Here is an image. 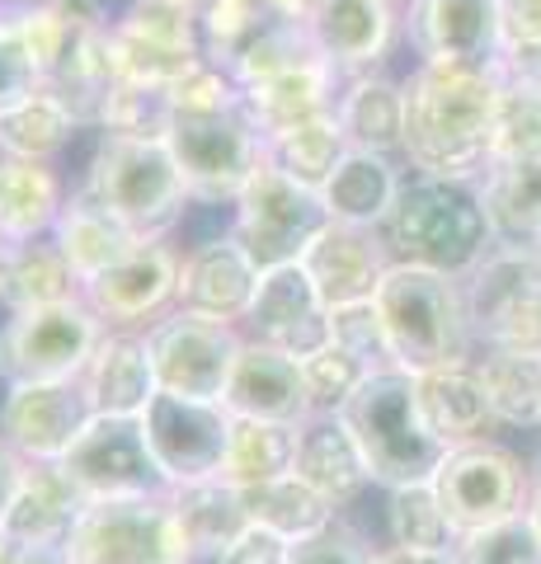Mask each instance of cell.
Returning a JSON list of instances; mask_svg holds the SVG:
<instances>
[{
  "label": "cell",
  "instance_id": "6da1fadb",
  "mask_svg": "<svg viewBox=\"0 0 541 564\" xmlns=\"http://www.w3.org/2000/svg\"><path fill=\"white\" fill-rule=\"evenodd\" d=\"M499 85V70L490 66L414 62L405 76V170L480 184L490 174Z\"/></svg>",
  "mask_w": 541,
  "mask_h": 564
},
{
  "label": "cell",
  "instance_id": "7a4b0ae2",
  "mask_svg": "<svg viewBox=\"0 0 541 564\" xmlns=\"http://www.w3.org/2000/svg\"><path fill=\"white\" fill-rule=\"evenodd\" d=\"M76 188L109 207L142 240H184L194 193L165 132H90Z\"/></svg>",
  "mask_w": 541,
  "mask_h": 564
},
{
  "label": "cell",
  "instance_id": "3957f363",
  "mask_svg": "<svg viewBox=\"0 0 541 564\" xmlns=\"http://www.w3.org/2000/svg\"><path fill=\"white\" fill-rule=\"evenodd\" d=\"M381 240L396 263H419L447 278H466L499 245L480 184L433 174H405L391 217L381 221Z\"/></svg>",
  "mask_w": 541,
  "mask_h": 564
},
{
  "label": "cell",
  "instance_id": "277c9868",
  "mask_svg": "<svg viewBox=\"0 0 541 564\" xmlns=\"http://www.w3.org/2000/svg\"><path fill=\"white\" fill-rule=\"evenodd\" d=\"M372 306L381 315L391 362L400 372H433V367L470 362L480 348L466 315L462 278L391 259L387 278L377 282Z\"/></svg>",
  "mask_w": 541,
  "mask_h": 564
},
{
  "label": "cell",
  "instance_id": "5b68a950",
  "mask_svg": "<svg viewBox=\"0 0 541 564\" xmlns=\"http://www.w3.org/2000/svg\"><path fill=\"white\" fill-rule=\"evenodd\" d=\"M344 429L368 462L372 489H405V485H433L447 447L429 433L424 414L414 400V372L400 367H377L339 410Z\"/></svg>",
  "mask_w": 541,
  "mask_h": 564
},
{
  "label": "cell",
  "instance_id": "8992f818",
  "mask_svg": "<svg viewBox=\"0 0 541 564\" xmlns=\"http://www.w3.org/2000/svg\"><path fill=\"white\" fill-rule=\"evenodd\" d=\"M66 564H198L170 489L90 499L66 536Z\"/></svg>",
  "mask_w": 541,
  "mask_h": 564
},
{
  "label": "cell",
  "instance_id": "52a82bcc",
  "mask_svg": "<svg viewBox=\"0 0 541 564\" xmlns=\"http://www.w3.org/2000/svg\"><path fill=\"white\" fill-rule=\"evenodd\" d=\"M165 141L184 170L194 207L203 212H226L250 184V174L264 165V132L255 128L246 104L221 113H170Z\"/></svg>",
  "mask_w": 541,
  "mask_h": 564
},
{
  "label": "cell",
  "instance_id": "ba28073f",
  "mask_svg": "<svg viewBox=\"0 0 541 564\" xmlns=\"http://www.w3.org/2000/svg\"><path fill=\"white\" fill-rule=\"evenodd\" d=\"M104 334L109 329L85 296L29 311H0V386L80 381Z\"/></svg>",
  "mask_w": 541,
  "mask_h": 564
},
{
  "label": "cell",
  "instance_id": "9c48e42d",
  "mask_svg": "<svg viewBox=\"0 0 541 564\" xmlns=\"http://www.w3.org/2000/svg\"><path fill=\"white\" fill-rule=\"evenodd\" d=\"M325 221H329V212L321 203V193L296 184L269 155L250 174V184L236 193V203L226 207V226L259 259V269L296 263L306 254V245L325 231Z\"/></svg>",
  "mask_w": 541,
  "mask_h": 564
},
{
  "label": "cell",
  "instance_id": "30bf717a",
  "mask_svg": "<svg viewBox=\"0 0 541 564\" xmlns=\"http://www.w3.org/2000/svg\"><path fill=\"white\" fill-rule=\"evenodd\" d=\"M466 315L480 348L541 352V254L528 245H495L462 278Z\"/></svg>",
  "mask_w": 541,
  "mask_h": 564
},
{
  "label": "cell",
  "instance_id": "8fae6325",
  "mask_svg": "<svg viewBox=\"0 0 541 564\" xmlns=\"http://www.w3.org/2000/svg\"><path fill=\"white\" fill-rule=\"evenodd\" d=\"M109 57L118 80L170 90L184 70L207 57L198 10L170 6V0H123L109 14Z\"/></svg>",
  "mask_w": 541,
  "mask_h": 564
},
{
  "label": "cell",
  "instance_id": "7c38bea8",
  "mask_svg": "<svg viewBox=\"0 0 541 564\" xmlns=\"http://www.w3.org/2000/svg\"><path fill=\"white\" fill-rule=\"evenodd\" d=\"M433 494H439L447 522L457 527V536H466L528 513V470L509 447H499L495 437H480V443L452 447L443 456L439 475H433Z\"/></svg>",
  "mask_w": 541,
  "mask_h": 564
},
{
  "label": "cell",
  "instance_id": "4fadbf2b",
  "mask_svg": "<svg viewBox=\"0 0 541 564\" xmlns=\"http://www.w3.org/2000/svg\"><path fill=\"white\" fill-rule=\"evenodd\" d=\"M147 344H151L161 391L221 404L246 334L236 325H217V321H198V315H188V311H170L147 329Z\"/></svg>",
  "mask_w": 541,
  "mask_h": 564
},
{
  "label": "cell",
  "instance_id": "5bb4252c",
  "mask_svg": "<svg viewBox=\"0 0 541 564\" xmlns=\"http://www.w3.org/2000/svg\"><path fill=\"white\" fill-rule=\"evenodd\" d=\"M231 429H236V419L226 404L184 400V395H170V391L155 395L142 414V433L151 443L155 466H161L165 489L217 480L226 447H231Z\"/></svg>",
  "mask_w": 541,
  "mask_h": 564
},
{
  "label": "cell",
  "instance_id": "9a60e30c",
  "mask_svg": "<svg viewBox=\"0 0 541 564\" xmlns=\"http://www.w3.org/2000/svg\"><path fill=\"white\" fill-rule=\"evenodd\" d=\"M259 273H264L259 259L236 240L226 221L203 236H188L180 240V296H174V311L240 329L250 315Z\"/></svg>",
  "mask_w": 541,
  "mask_h": 564
},
{
  "label": "cell",
  "instance_id": "2e32d148",
  "mask_svg": "<svg viewBox=\"0 0 541 564\" xmlns=\"http://www.w3.org/2000/svg\"><path fill=\"white\" fill-rule=\"evenodd\" d=\"M57 466L66 470V480L85 494V503L90 499H132V494L165 489L161 466H155L151 443L142 433V419L95 414Z\"/></svg>",
  "mask_w": 541,
  "mask_h": 564
},
{
  "label": "cell",
  "instance_id": "e0dca14e",
  "mask_svg": "<svg viewBox=\"0 0 541 564\" xmlns=\"http://www.w3.org/2000/svg\"><path fill=\"white\" fill-rule=\"evenodd\" d=\"M95 419L85 381H14L0 386V437L29 466H57Z\"/></svg>",
  "mask_w": 541,
  "mask_h": 564
},
{
  "label": "cell",
  "instance_id": "ac0fdd59",
  "mask_svg": "<svg viewBox=\"0 0 541 564\" xmlns=\"http://www.w3.org/2000/svg\"><path fill=\"white\" fill-rule=\"evenodd\" d=\"M80 296L104 329H151L180 296V240H137L132 254L85 282Z\"/></svg>",
  "mask_w": 541,
  "mask_h": 564
},
{
  "label": "cell",
  "instance_id": "d6986e66",
  "mask_svg": "<svg viewBox=\"0 0 541 564\" xmlns=\"http://www.w3.org/2000/svg\"><path fill=\"white\" fill-rule=\"evenodd\" d=\"M405 0H321L306 14L311 47L339 70V76H368L391 62V47L405 33L400 20Z\"/></svg>",
  "mask_w": 541,
  "mask_h": 564
},
{
  "label": "cell",
  "instance_id": "ffe728a7",
  "mask_svg": "<svg viewBox=\"0 0 541 564\" xmlns=\"http://www.w3.org/2000/svg\"><path fill=\"white\" fill-rule=\"evenodd\" d=\"M405 39L419 62H466L499 70V0H405Z\"/></svg>",
  "mask_w": 541,
  "mask_h": 564
},
{
  "label": "cell",
  "instance_id": "44dd1931",
  "mask_svg": "<svg viewBox=\"0 0 541 564\" xmlns=\"http://www.w3.org/2000/svg\"><path fill=\"white\" fill-rule=\"evenodd\" d=\"M240 334L269 348H283L292 358H306V352L329 344V306L321 302L316 282L306 278L302 263H278V269L259 273Z\"/></svg>",
  "mask_w": 541,
  "mask_h": 564
},
{
  "label": "cell",
  "instance_id": "7402d4cb",
  "mask_svg": "<svg viewBox=\"0 0 541 564\" xmlns=\"http://www.w3.org/2000/svg\"><path fill=\"white\" fill-rule=\"evenodd\" d=\"M306 269V278L316 282L321 302L329 311L358 306L377 296V282L391 269V250L381 231H363V226L325 221V231L306 245V254L296 259Z\"/></svg>",
  "mask_w": 541,
  "mask_h": 564
},
{
  "label": "cell",
  "instance_id": "603a6c76",
  "mask_svg": "<svg viewBox=\"0 0 541 564\" xmlns=\"http://www.w3.org/2000/svg\"><path fill=\"white\" fill-rule=\"evenodd\" d=\"M292 475L311 485L325 503H335L339 513L354 508L363 494L372 489L368 462L354 443V433L344 429L339 414H306L296 423V452H292Z\"/></svg>",
  "mask_w": 541,
  "mask_h": 564
},
{
  "label": "cell",
  "instance_id": "cb8c5ba5",
  "mask_svg": "<svg viewBox=\"0 0 541 564\" xmlns=\"http://www.w3.org/2000/svg\"><path fill=\"white\" fill-rule=\"evenodd\" d=\"M226 410L231 419H273V423H302L306 386H302V358L283 348H269L259 339L240 344L231 386H226Z\"/></svg>",
  "mask_w": 541,
  "mask_h": 564
},
{
  "label": "cell",
  "instance_id": "d4e9b609",
  "mask_svg": "<svg viewBox=\"0 0 541 564\" xmlns=\"http://www.w3.org/2000/svg\"><path fill=\"white\" fill-rule=\"evenodd\" d=\"M80 381H85V395H90L95 414L142 419L147 404L161 395L147 329H109L99 339L95 358H90V367H85Z\"/></svg>",
  "mask_w": 541,
  "mask_h": 564
},
{
  "label": "cell",
  "instance_id": "484cf974",
  "mask_svg": "<svg viewBox=\"0 0 541 564\" xmlns=\"http://www.w3.org/2000/svg\"><path fill=\"white\" fill-rule=\"evenodd\" d=\"M414 400H419V414H424L429 433L447 452L480 443V437H490L499 429L490 395H485V381L476 372V358L433 367V372H414Z\"/></svg>",
  "mask_w": 541,
  "mask_h": 564
},
{
  "label": "cell",
  "instance_id": "4316f807",
  "mask_svg": "<svg viewBox=\"0 0 541 564\" xmlns=\"http://www.w3.org/2000/svg\"><path fill=\"white\" fill-rule=\"evenodd\" d=\"M405 161L400 155H381V151H358L348 147L344 161L321 188V203L329 212V221L344 226H363V231H381V221L391 217V207L405 184Z\"/></svg>",
  "mask_w": 541,
  "mask_h": 564
},
{
  "label": "cell",
  "instance_id": "83f0119b",
  "mask_svg": "<svg viewBox=\"0 0 541 564\" xmlns=\"http://www.w3.org/2000/svg\"><path fill=\"white\" fill-rule=\"evenodd\" d=\"M72 188L76 180H66L62 165L0 155V240L24 245V240L52 236Z\"/></svg>",
  "mask_w": 541,
  "mask_h": 564
},
{
  "label": "cell",
  "instance_id": "f1b7e54d",
  "mask_svg": "<svg viewBox=\"0 0 541 564\" xmlns=\"http://www.w3.org/2000/svg\"><path fill=\"white\" fill-rule=\"evenodd\" d=\"M339 85L344 76L329 66L321 52H311L296 66L278 70L273 80L264 85H250L246 90V109L255 118V128L273 137L283 128H296L306 118H321V113H335V99H339Z\"/></svg>",
  "mask_w": 541,
  "mask_h": 564
},
{
  "label": "cell",
  "instance_id": "f546056e",
  "mask_svg": "<svg viewBox=\"0 0 541 564\" xmlns=\"http://www.w3.org/2000/svg\"><path fill=\"white\" fill-rule=\"evenodd\" d=\"M335 118L348 147L400 155L405 147V76H391L387 66L368 70V76H348L339 85Z\"/></svg>",
  "mask_w": 541,
  "mask_h": 564
},
{
  "label": "cell",
  "instance_id": "4dcf8cb0",
  "mask_svg": "<svg viewBox=\"0 0 541 564\" xmlns=\"http://www.w3.org/2000/svg\"><path fill=\"white\" fill-rule=\"evenodd\" d=\"M52 240H57V250L66 254V263L76 269L80 288H85V282H95L99 273H109L118 259H128L142 236H132L128 226L118 221L109 207H99L85 188H72L57 226H52Z\"/></svg>",
  "mask_w": 541,
  "mask_h": 564
},
{
  "label": "cell",
  "instance_id": "1f68e13d",
  "mask_svg": "<svg viewBox=\"0 0 541 564\" xmlns=\"http://www.w3.org/2000/svg\"><path fill=\"white\" fill-rule=\"evenodd\" d=\"M80 508H85V494L66 480L62 466H29L0 527H6V536L14 545H66Z\"/></svg>",
  "mask_w": 541,
  "mask_h": 564
},
{
  "label": "cell",
  "instance_id": "d6a6232c",
  "mask_svg": "<svg viewBox=\"0 0 541 564\" xmlns=\"http://www.w3.org/2000/svg\"><path fill=\"white\" fill-rule=\"evenodd\" d=\"M85 137V122L57 90L39 85L20 104L0 109V155H20V161H52L62 165V155Z\"/></svg>",
  "mask_w": 541,
  "mask_h": 564
},
{
  "label": "cell",
  "instance_id": "836d02e7",
  "mask_svg": "<svg viewBox=\"0 0 541 564\" xmlns=\"http://www.w3.org/2000/svg\"><path fill=\"white\" fill-rule=\"evenodd\" d=\"M72 296H80V278L52 236L6 245V259H0V311L52 306V302H72Z\"/></svg>",
  "mask_w": 541,
  "mask_h": 564
},
{
  "label": "cell",
  "instance_id": "e575fe53",
  "mask_svg": "<svg viewBox=\"0 0 541 564\" xmlns=\"http://www.w3.org/2000/svg\"><path fill=\"white\" fill-rule=\"evenodd\" d=\"M476 372L499 429H541V352L476 348Z\"/></svg>",
  "mask_w": 541,
  "mask_h": 564
},
{
  "label": "cell",
  "instance_id": "d590c367",
  "mask_svg": "<svg viewBox=\"0 0 541 564\" xmlns=\"http://www.w3.org/2000/svg\"><path fill=\"white\" fill-rule=\"evenodd\" d=\"M170 499H174V513H180L188 541H194V551H198V564H207L217 551H226V545L250 527L246 494L226 480L180 485V489H170Z\"/></svg>",
  "mask_w": 541,
  "mask_h": 564
},
{
  "label": "cell",
  "instance_id": "8d00e7d4",
  "mask_svg": "<svg viewBox=\"0 0 541 564\" xmlns=\"http://www.w3.org/2000/svg\"><path fill=\"white\" fill-rule=\"evenodd\" d=\"M480 198L490 212L499 245H532L541 240V155L518 165H495L480 180Z\"/></svg>",
  "mask_w": 541,
  "mask_h": 564
},
{
  "label": "cell",
  "instance_id": "74e56055",
  "mask_svg": "<svg viewBox=\"0 0 541 564\" xmlns=\"http://www.w3.org/2000/svg\"><path fill=\"white\" fill-rule=\"evenodd\" d=\"M292 452H296V423H273V419H236L231 429V447L217 480L236 485V489H259L292 475Z\"/></svg>",
  "mask_w": 541,
  "mask_h": 564
},
{
  "label": "cell",
  "instance_id": "f35d334b",
  "mask_svg": "<svg viewBox=\"0 0 541 564\" xmlns=\"http://www.w3.org/2000/svg\"><path fill=\"white\" fill-rule=\"evenodd\" d=\"M246 494V508H250V522L269 527V532H278L288 545L306 541L325 532V527H335L344 513L335 503H325L316 489L302 485L296 475H278V480L259 485V489H240Z\"/></svg>",
  "mask_w": 541,
  "mask_h": 564
},
{
  "label": "cell",
  "instance_id": "ab89813d",
  "mask_svg": "<svg viewBox=\"0 0 541 564\" xmlns=\"http://www.w3.org/2000/svg\"><path fill=\"white\" fill-rule=\"evenodd\" d=\"M344 151H348V137H344L335 113L306 118V122H296V128H283V132L264 137V155H269V161L278 170H288L296 184H306L316 193L325 188V180L344 161Z\"/></svg>",
  "mask_w": 541,
  "mask_h": 564
},
{
  "label": "cell",
  "instance_id": "60d3db41",
  "mask_svg": "<svg viewBox=\"0 0 541 564\" xmlns=\"http://www.w3.org/2000/svg\"><path fill=\"white\" fill-rule=\"evenodd\" d=\"M387 541L391 545H410V551H443L452 555L457 545V527L447 522L433 485H405V489H387Z\"/></svg>",
  "mask_w": 541,
  "mask_h": 564
},
{
  "label": "cell",
  "instance_id": "b9f144b4",
  "mask_svg": "<svg viewBox=\"0 0 541 564\" xmlns=\"http://www.w3.org/2000/svg\"><path fill=\"white\" fill-rule=\"evenodd\" d=\"M504 80V76H499ZM541 155V85L504 80L495 104V137H490V170L518 165Z\"/></svg>",
  "mask_w": 541,
  "mask_h": 564
},
{
  "label": "cell",
  "instance_id": "7bdbcfd3",
  "mask_svg": "<svg viewBox=\"0 0 541 564\" xmlns=\"http://www.w3.org/2000/svg\"><path fill=\"white\" fill-rule=\"evenodd\" d=\"M311 33L302 20H283V14H273V20L255 33V39L236 52L231 62H226V70L240 80V90H250V85H264L273 80L278 70L296 66L302 57H311Z\"/></svg>",
  "mask_w": 541,
  "mask_h": 564
},
{
  "label": "cell",
  "instance_id": "ee69618b",
  "mask_svg": "<svg viewBox=\"0 0 541 564\" xmlns=\"http://www.w3.org/2000/svg\"><path fill=\"white\" fill-rule=\"evenodd\" d=\"M372 367L354 358L344 344H321L316 352H306L302 358V386H306V410L311 414H339L348 395L358 391L363 381H368Z\"/></svg>",
  "mask_w": 541,
  "mask_h": 564
},
{
  "label": "cell",
  "instance_id": "f6af8a7d",
  "mask_svg": "<svg viewBox=\"0 0 541 564\" xmlns=\"http://www.w3.org/2000/svg\"><path fill=\"white\" fill-rule=\"evenodd\" d=\"M452 564H541V532L528 513L504 518L480 532H466L452 545Z\"/></svg>",
  "mask_w": 541,
  "mask_h": 564
},
{
  "label": "cell",
  "instance_id": "bcb514c9",
  "mask_svg": "<svg viewBox=\"0 0 541 564\" xmlns=\"http://www.w3.org/2000/svg\"><path fill=\"white\" fill-rule=\"evenodd\" d=\"M269 0H203L198 10V29H203V47L213 62H231L240 47H246L259 29L273 20Z\"/></svg>",
  "mask_w": 541,
  "mask_h": 564
},
{
  "label": "cell",
  "instance_id": "7dc6e473",
  "mask_svg": "<svg viewBox=\"0 0 541 564\" xmlns=\"http://www.w3.org/2000/svg\"><path fill=\"white\" fill-rule=\"evenodd\" d=\"M165 90H147V85L118 80L113 95L104 99L95 132H165Z\"/></svg>",
  "mask_w": 541,
  "mask_h": 564
},
{
  "label": "cell",
  "instance_id": "c3c4849f",
  "mask_svg": "<svg viewBox=\"0 0 541 564\" xmlns=\"http://www.w3.org/2000/svg\"><path fill=\"white\" fill-rule=\"evenodd\" d=\"M329 339L344 344L354 358H363L377 372V367H396L391 362V344H387V329H381V315L372 302H358V306H339L329 311Z\"/></svg>",
  "mask_w": 541,
  "mask_h": 564
},
{
  "label": "cell",
  "instance_id": "681fc988",
  "mask_svg": "<svg viewBox=\"0 0 541 564\" xmlns=\"http://www.w3.org/2000/svg\"><path fill=\"white\" fill-rule=\"evenodd\" d=\"M39 66H33L29 47H24V33L20 20H14V6L0 0V109L20 104L24 95L39 90Z\"/></svg>",
  "mask_w": 541,
  "mask_h": 564
},
{
  "label": "cell",
  "instance_id": "f907efd6",
  "mask_svg": "<svg viewBox=\"0 0 541 564\" xmlns=\"http://www.w3.org/2000/svg\"><path fill=\"white\" fill-rule=\"evenodd\" d=\"M372 555H377V545L363 532H354L344 518L316 536L288 545V564H372Z\"/></svg>",
  "mask_w": 541,
  "mask_h": 564
},
{
  "label": "cell",
  "instance_id": "816d5d0a",
  "mask_svg": "<svg viewBox=\"0 0 541 564\" xmlns=\"http://www.w3.org/2000/svg\"><path fill=\"white\" fill-rule=\"evenodd\" d=\"M207 564H288V541L278 532H269V527L250 522L246 532L226 545V551H217Z\"/></svg>",
  "mask_w": 541,
  "mask_h": 564
},
{
  "label": "cell",
  "instance_id": "f5cc1de1",
  "mask_svg": "<svg viewBox=\"0 0 541 564\" xmlns=\"http://www.w3.org/2000/svg\"><path fill=\"white\" fill-rule=\"evenodd\" d=\"M504 14V47L541 43V0H499Z\"/></svg>",
  "mask_w": 541,
  "mask_h": 564
},
{
  "label": "cell",
  "instance_id": "db71d44e",
  "mask_svg": "<svg viewBox=\"0 0 541 564\" xmlns=\"http://www.w3.org/2000/svg\"><path fill=\"white\" fill-rule=\"evenodd\" d=\"M24 475H29V462L0 437V522H6L14 494H20V485H24Z\"/></svg>",
  "mask_w": 541,
  "mask_h": 564
},
{
  "label": "cell",
  "instance_id": "11a10c76",
  "mask_svg": "<svg viewBox=\"0 0 541 564\" xmlns=\"http://www.w3.org/2000/svg\"><path fill=\"white\" fill-rule=\"evenodd\" d=\"M372 564H452V555L443 551H410V545H377Z\"/></svg>",
  "mask_w": 541,
  "mask_h": 564
},
{
  "label": "cell",
  "instance_id": "9f6ffc18",
  "mask_svg": "<svg viewBox=\"0 0 541 564\" xmlns=\"http://www.w3.org/2000/svg\"><path fill=\"white\" fill-rule=\"evenodd\" d=\"M14 564H66V551L62 545H20Z\"/></svg>",
  "mask_w": 541,
  "mask_h": 564
},
{
  "label": "cell",
  "instance_id": "6f0895ef",
  "mask_svg": "<svg viewBox=\"0 0 541 564\" xmlns=\"http://www.w3.org/2000/svg\"><path fill=\"white\" fill-rule=\"evenodd\" d=\"M528 518H532V527L541 532V456H537L532 470H528Z\"/></svg>",
  "mask_w": 541,
  "mask_h": 564
},
{
  "label": "cell",
  "instance_id": "680465c9",
  "mask_svg": "<svg viewBox=\"0 0 541 564\" xmlns=\"http://www.w3.org/2000/svg\"><path fill=\"white\" fill-rule=\"evenodd\" d=\"M269 6H273L278 14H283V20H302V24H306V14L316 10L321 0H269Z\"/></svg>",
  "mask_w": 541,
  "mask_h": 564
},
{
  "label": "cell",
  "instance_id": "91938a15",
  "mask_svg": "<svg viewBox=\"0 0 541 564\" xmlns=\"http://www.w3.org/2000/svg\"><path fill=\"white\" fill-rule=\"evenodd\" d=\"M14 551H20V545H14V541L6 536V527H0V564H14Z\"/></svg>",
  "mask_w": 541,
  "mask_h": 564
},
{
  "label": "cell",
  "instance_id": "94428289",
  "mask_svg": "<svg viewBox=\"0 0 541 564\" xmlns=\"http://www.w3.org/2000/svg\"><path fill=\"white\" fill-rule=\"evenodd\" d=\"M170 6H188V10H203V0H170Z\"/></svg>",
  "mask_w": 541,
  "mask_h": 564
},
{
  "label": "cell",
  "instance_id": "6125c7cd",
  "mask_svg": "<svg viewBox=\"0 0 541 564\" xmlns=\"http://www.w3.org/2000/svg\"><path fill=\"white\" fill-rule=\"evenodd\" d=\"M0 259H6V240H0Z\"/></svg>",
  "mask_w": 541,
  "mask_h": 564
},
{
  "label": "cell",
  "instance_id": "be15d7a7",
  "mask_svg": "<svg viewBox=\"0 0 541 564\" xmlns=\"http://www.w3.org/2000/svg\"><path fill=\"white\" fill-rule=\"evenodd\" d=\"M532 250H537V254H541V240H537V245H532Z\"/></svg>",
  "mask_w": 541,
  "mask_h": 564
}]
</instances>
